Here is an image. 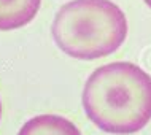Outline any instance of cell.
Here are the masks:
<instances>
[{"label": "cell", "mask_w": 151, "mask_h": 135, "mask_svg": "<svg viewBox=\"0 0 151 135\" xmlns=\"http://www.w3.org/2000/svg\"><path fill=\"white\" fill-rule=\"evenodd\" d=\"M0 119H2V102H0Z\"/></svg>", "instance_id": "cell-6"}, {"label": "cell", "mask_w": 151, "mask_h": 135, "mask_svg": "<svg viewBox=\"0 0 151 135\" xmlns=\"http://www.w3.org/2000/svg\"><path fill=\"white\" fill-rule=\"evenodd\" d=\"M51 34L64 54L96 60L121 48L127 37V19L111 0H70L56 13Z\"/></svg>", "instance_id": "cell-2"}, {"label": "cell", "mask_w": 151, "mask_h": 135, "mask_svg": "<svg viewBox=\"0 0 151 135\" xmlns=\"http://www.w3.org/2000/svg\"><path fill=\"white\" fill-rule=\"evenodd\" d=\"M83 110L107 134L129 135L151 121V76L132 62H111L88 76Z\"/></svg>", "instance_id": "cell-1"}, {"label": "cell", "mask_w": 151, "mask_h": 135, "mask_svg": "<svg viewBox=\"0 0 151 135\" xmlns=\"http://www.w3.org/2000/svg\"><path fill=\"white\" fill-rule=\"evenodd\" d=\"M143 2L146 3V6H150V8H151V0H143Z\"/></svg>", "instance_id": "cell-5"}, {"label": "cell", "mask_w": 151, "mask_h": 135, "mask_svg": "<svg viewBox=\"0 0 151 135\" xmlns=\"http://www.w3.org/2000/svg\"><path fill=\"white\" fill-rule=\"evenodd\" d=\"M42 0H0V30H16L37 16Z\"/></svg>", "instance_id": "cell-3"}, {"label": "cell", "mask_w": 151, "mask_h": 135, "mask_svg": "<svg viewBox=\"0 0 151 135\" xmlns=\"http://www.w3.org/2000/svg\"><path fill=\"white\" fill-rule=\"evenodd\" d=\"M18 135H83L75 124L60 114H38L19 129Z\"/></svg>", "instance_id": "cell-4"}]
</instances>
